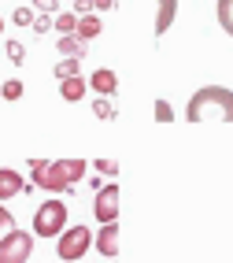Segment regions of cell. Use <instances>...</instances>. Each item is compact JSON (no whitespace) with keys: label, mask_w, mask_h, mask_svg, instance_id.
Segmentation results:
<instances>
[{"label":"cell","mask_w":233,"mask_h":263,"mask_svg":"<svg viewBox=\"0 0 233 263\" xmlns=\"http://www.w3.org/2000/svg\"><path fill=\"white\" fill-rule=\"evenodd\" d=\"M33 15H37L33 8H15V11H11V19H15V26H30V23H33Z\"/></svg>","instance_id":"19"},{"label":"cell","mask_w":233,"mask_h":263,"mask_svg":"<svg viewBox=\"0 0 233 263\" xmlns=\"http://www.w3.org/2000/svg\"><path fill=\"white\" fill-rule=\"evenodd\" d=\"M189 122H233V89L226 85H207V89H196L189 97V108H185Z\"/></svg>","instance_id":"1"},{"label":"cell","mask_w":233,"mask_h":263,"mask_svg":"<svg viewBox=\"0 0 233 263\" xmlns=\"http://www.w3.org/2000/svg\"><path fill=\"white\" fill-rule=\"evenodd\" d=\"M0 30H4V19H0Z\"/></svg>","instance_id":"28"},{"label":"cell","mask_w":233,"mask_h":263,"mask_svg":"<svg viewBox=\"0 0 233 263\" xmlns=\"http://www.w3.org/2000/svg\"><path fill=\"white\" fill-rule=\"evenodd\" d=\"M174 15H178V0H159V15H156V33H163L174 26Z\"/></svg>","instance_id":"11"},{"label":"cell","mask_w":233,"mask_h":263,"mask_svg":"<svg viewBox=\"0 0 233 263\" xmlns=\"http://www.w3.org/2000/svg\"><path fill=\"white\" fill-rule=\"evenodd\" d=\"M0 97H4V100H19L23 97V82L19 78H8L4 85H0Z\"/></svg>","instance_id":"17"},{"label":"cell","mask_w":233,"mask_h":263,"mask_svg":"<svg viewBox=\"0 0 233 263\" xmlns=\"http://www.w3.org/2000/svg\"><path fill=\"white\" fill-rule=\"evenodd\" d=\"M93 8H96V11H111L115 0H93Z\"/></svg>","instance_id":"27"},{"label":"cell","mask_w":233,"mask_h":263,"mask_svg":"<svg viewBox=\"0 0 233 263\" xmlns=\"http://www.w3.org/2000/svg\"><path fill=\"white\" fill-rule=\"evenodd\" d=\"M33 252V234L11 230L8 237H0V263H26Z\"/></svg>","instance_id":"5"},{"label":"cell","mask_w":233,"mask_h":263,"mask_svg":"<svg viewBox=\"0 0 233 263\" xmlns=\"http://www.w3.org/2000/svg\"><path fill=\"white\" fill-rule=\"evenodd\" d=\"M156 119H159V122H170V119H174V111H170L167 100H156Z\"/></svg>","instance_id":"23"},{"label":"cell","mask_w":233,"mask_h":263,"mask_svg":"<svg viewBox=\"0 0 233 263\" xmlns=\"http://www.w3.org/2000/svg\"><path fill=\"white\" fill-rule=\"evenodd\" d=\"M63 230H67V204L52 197L33 212V237H60Z\"/></svg>","instance_id":"3"},{"label":"cell","mask_w":233,"mask_h":263,"mask_svg":"<svg viewBox=\"0 0 233 263\" xmlns=\"http://www.w3.org/2000/svg\"><path fill=\"white\" fill-rule=\"evenodd\" d=\"M30 185H37L45 193H67L74 182L67 178L63 160H30Z\"/></svg>","instance_id":"2"},{"label":"cell","mask_w":233,"mask_h":263,"mask_svg":"<svg viewBox=\"0 0 233 263\" xmlns=\"http://www.w3.org/2000/svg\"><path fill=\"white\" fill-rule=\"evenodd\" d=\"M89 245H93V230H89V226H67V230L56 237V256L74 263V259H82L89 252Z\"/></svg>","instance_id":"4"},{"label":"cell","mask_w":233,"mask_h":263,"mask_svg":"<svg viewBox=\"0 0 233 263\" xmlns=\"http://www.w3.org/2000/svg\"><path fill=\"white\" fill-rule=\"evenodd\" d=\"M60 93H63V100H70V104H74V100H82V97L89 93V82H85L82 74H74V78H63V82H60Z\"/></svg>","instance_id":"10"},{"label":"cell","mask_w":233,"mask_h":263,"mask_svg":"<svg viewBox=\"0 0 233 263\" xmlns=\"http://www.w3.org/2000/svg\"><path fill=\"white\" fill-rule=\"evenodd\" d=\"M33 11H45V15H56V11H60V0H33Z\"/></svg>","instance_id":"22"},{"label":"cell","mask_w":233,"mask_h":263,"mask_svg":"<svg viewBox=\"0 0 233 263\" xmlns=\"http://www.w3.org/2000/svg\"><path fill=\"white\" fill-rule=\"evenodd\" d=\"M93 215L96 222H119V185H100L93 200Z\"/></svg>","instance_id":"6"},{"label":"cell","mask_w":233,"mask_h":263,"mask_svg":"<svg viewBox=\"0 0 233 263\" xmlns=\"http://www.w3.org/2000/svg\"><path fill=\"white\" fill-rule=\"evenodd\" d=\"M100 30H104V23L96 19V15H78V30H74V33H78V37H82L85 45L93 41V37H96Z\"/></svg>","instance_id":"13"},{"label":"cell","mask_w":233,"mask_h":263,"mask_svg":"<svg viewBox=\"0 0 233 263\" xmlns=\"http://www.w3.org/2000/svg\"><path fill=\"white\" fill-rule=\"evenodd\" d=\"M11 230H15V215L8 212V208H4V204H0V237H8Z\"/></svg>","instance_id":"18"},{"label":"cell","mask_w":233,"mask_h":263,"mask_svg":"<svg viewBox=\"0 0 233 263\" xmlns=\"http://www.w3.org/2000/svg\"><path fill=\"white\" fill-rule=\"evenodd\" d=\"M8 60L11 63H23L26 60V45L23 41H8Z\"/></svg>","instance_id":"20"},{"label":"cell","mask_w":233,"mask_h":263,"mask_svg":"<svg viewBox=\"0 0 233 263\" xmlns=\"http://www.w3.org/2000/svg\"><path fill=\"white\" fill-rule=\"evenodd\" d=\"M89 89L100 93V97H111V93L119 89V74H115V71H107V67H100V71L89 74Z\"/></svg>","instance_id":"8"},{"label":"cell","mask_w":233,"mask_h":263,"mask_svg":"<svg viewBox=\"0 0 233 263\" xmlns=\"http://www.w3.org/2000/svg\"><path fill=\"white\" fill-rule=\"evenodd\" d=\"M93 245H96V252L111 259L119 252V222H104L100 226V234H93Z\"/></svg>","instance_id":"7"},{"label":"cell","mask_w":233,"mask_h":263,"mask_svg":"<svg viewBox=\"0 0 233 263\" xmlns=\"http://www.w3.org/2000/svg\"><path fill=\"white\" fill-rule=\"evenodd\" d=\"M96 171H104V174H115V171H119V163H115V160H96Z\"/></svg>","instance_id":"26"},{"label":"cell","mask_w":233,"mask_h":263,"mask_svg":"<svg viewBox=\"0 0 233 263\" xmlns=\"http://www.w3.org/2000/svg\"><path fill=\"white\" fill-rule=\"evenodd\" d=\"M52 26H56L60 33H74L78 30V15L74 11H56V23H52Z\"/></svg>","instance_id":"15"},{"label":"cell","mask_w":233,"mask_h":263,"mask_svg":"<svg viewBox=\"0 0 233 263\" xmlns=\"http://www.w3.org/2000/svg\"><path fill=\"white\" fill-rule=\"evenodd\" d=\"M93 111H96L100 119H115V104H111V100H107V97H100V100L93 104Z\"/></svg>","instance_id":"21"},{"label":"cell","mask_w":233,"mask_h":263,"mask_svg":"<svg viewBox=\"0 0 233 263\" xmlns=\"http://www.w3.org/2000/svg\"><path fill=\"white\" fill-rule=\"evenodd\" d=\"M30 26H33V33H48L52 30V19H48V15H33Z\"/></svg>","instance_id":"24"},{"label":"cell","mask_w":233,"mask_h":263,"mask_svg":"<svg viewBox=\"0 0 233 263\" xmlns=\"http://www.w3.org/2000/svg\"><path fill=\"white\" fill-rule=\"evenodd\" d=\"M74 74H82V63H78L74 56H63V60L56 63V78L63 82V78H74Z\"/></svg>","instance_id":"14"},{"label":"cell","mask_w":233,"mask_h":263,"mask_svg":"<svg viewBox=\"0 0 233 263\" xmlns=\"http://www.w3.org/2000/svg\"><path fill=\"white\" fill-rule=\"evenodd\" d=\"M60 56L82 60V56H85V41L78 37V33H60Z\"/></svg>","instance_id":"12"},{"label":"cell","mask_w":233,"mask_h":263,"mask_svg":"<svg viewBox=\"0 0 233 263\" xmlns=\"http://www.w3.org/2000/svg\"><path fill=\"white\" fill-rule=\"evenodd\" d=\"M93 0H74V15H93Z\"/></svg>","instance_id":"25"},{"label":"cell","mask_w":233,"mask_h":263,"mask_svg":"<svg viewBox=\"0 0 233 263\" xmlns=\"http://www.w3.org/2000/svg\"><path fill=\"white\" fill-rule=\"evenodd\" d=\"M23 189H26V182H23V174H19V171H11V167L0 171V204L11 200V197H19Z\"/></svg>","instance_id":"9"},{"label":"cell","mask_w":233,"mask_h":263,"mask_svg":"<svg viewBox=\"0 0 233 263\" xmlns=\"http://www.w3.org/2000/svg\"><path fill=\"white\" fill-rule=\"evenodd\" d=\"M219 23H222V30L233 37V0H219Z\"/></svg>","instance_id":"16"}]
</instances>
